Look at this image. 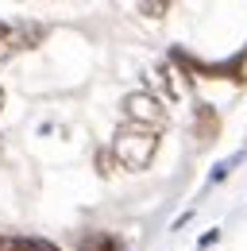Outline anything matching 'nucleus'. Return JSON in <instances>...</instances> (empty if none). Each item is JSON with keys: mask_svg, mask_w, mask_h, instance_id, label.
Instances as JSON below:
<instances>
[{"mask_svg": "<svg viewBox=\"0 0 247 251\" xmlns=\"http://www.w3.org/2000/svg\"><path fill=\"white\" fill-rule=\"evenodd\" d=\"M154 151H158V131H147V127H135V124H124L112 139V158L131 174L147 170Z\"/></svg>", "mask_w": 247, "mask_h": 251, "instance_id": "obj_1", "label": "nucleus"}, {"mask_svg": "<svg viewBox=\"0 0 247 251\" xmlns=\"http://www.w3.org/2000/svg\"><path fill=\"white\" fill-rule=\"evenodd\" d=\"M43 39H47V27L35 20H0V66L24 50H35Z\"/></svg>", "mask_w": 247, "mask_h": 251, "instance_id": "obj_2", "label": "nucleus"}, {"mask_svg": "<svg viewBox=\"0 0 247 251\" xmlns=\"http://www.w3.org/2000/svg\"><path fill=\"white\" fill-rule=\"evenodd\" d=\"M124 124L147 127V131H162V127L170 124V116H166V104L151 89H139V93L124 97Z\"/></svg>", "mask_w": 247, "mask_h": 251, "instance_id": "obj_3", "label": "nucleus"}, {"mask_svg": "<svg viewBox=\"0 0 247 251\" xmlns=\"http://www.w3.org/2000/svg\"><path fill=\"white\" fill-rule=\"evenodd\" d=\"M0 251H62L43 236H0Z\"/></svg>", "mask_w": 247, "mask_h": 251, "instance_id": "obj_4", "label": "nucleus"}, {"mask_svg": "<svg viewBox=\"0 0 247 251\" xmlns=\"http://www.w3.org/2000/svg\"><path fill=\"white\" fill-rule=\"evenodd\" d=\"M216 127H220V120H216L213 104H205V100H197V116H193V131L201 135V139H213Z\"/></svg>", "mask_w": 247, "mask_h": 251, "instance_id": "obj_5", "label": "nucleus"}, {"mask_svg": "<svg viewBox=\"0 0 247 251\" xmlns=\"http://www.w3.org/2000/svg\"><path fill=\"white\" fill-rule=\"evenodd\" d=\"M81 251H120V240L108 236V232H89L81 240Z\"/></svg>", "mask_w": 247, "mask_h": 251, "instance_id": "obj_6", "label": "nucleus"}, {"mask_svg": "<svg viewBox=\"0 0 247 251\" xmlns=\"http://www.w3.org/2000/svg\"><path fill=\"white\" fill-rule=\"evenodd\" d=\"M139 12H143V16H151V20H158V16H166V12H170V4H139Z\"/></svg>", "mask_w": 247, "mask_h": 251, "instance_id": "obj_7", "label": "nucleus"}, {"mask_svg": "<svg viewBox=\"0 0 247 251\" xmlns=\"http://www.w3.org/2000/svg\"><path fill=\"white\" fill-rule=\"evenodd\" d=\"M97 170L100 174H112V151H100L97 155Z\"/></svg>", "mask_w": 247, "mask_h": 251, "instance_id": "obj_8", "label": "nucleus"}, {"mask_svg": "<svg viewBox=\"0 0 247 251\" xmlns=\"http://www.w3.org/2000/svg\"><path fill=\"white\" fill-rule=\"evenodd\" d=\"M236 162H240V155H232V158H228V162H220V166H216V170H213V182H220V178H224V174H228V170H232Z\"/></svg>", "mask_w": 247, "mask_h": 251, "instance_id": "obj_9", "label": "nucleus"}, {"mask_svg": "<svg viewBox=\"0 0 247 251\" xmlns=\"http://www.w3.org/2000/svg\"><path fill=\"white\" fill-rule=\"evenodd\" d=\"M0 108H4V89H0Z\"/></svg>", "mask_w": 247, "mask_h": 251, "instance_id": "obj_10", "label": "nucleus"}]
</instances>
